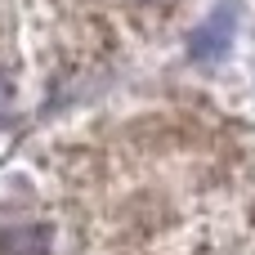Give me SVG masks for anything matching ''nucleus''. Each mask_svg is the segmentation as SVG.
<instances>
[{"instance_id": "f03ea898", "label": "nucleus", "mask_w": 255, "mask_h": 255, "mask_svg": "<svg viewBox=\"0 0 255 255\" xmlns=\"http://www.w3.org/2000/svg\"><path fill=\"white\" fill-rule=\"evenodd\" d=\"M0 255H49V229L40 224L0 229Z\"/></svg>"}, {"instance_id": "f257e3e1", "label": "nucleus", "mask_w": 255, "mask_h": 255, "mask_svg": "<svg viewBox=\"0 0 255 255\" xmlns=\"http://www.w3.org/2000/svg\"><path fill=\"white\" fill-rule=\"evenodd\" d=\"M238 9H242V0H220V4L206 13V22L188 36V49H193L197 63H215L220 54H229L233 31H238Z\"/></svg>"}]
</instances>
